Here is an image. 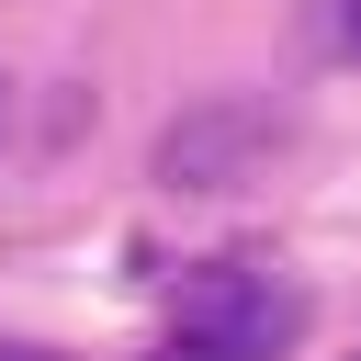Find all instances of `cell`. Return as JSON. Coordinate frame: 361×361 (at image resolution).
<instances>
[{
  "mask_svg": "<svg viewBox=\"0 0 361 361\" xmlns=\"http://www.w3.org/2000/svg\"><path fill=\"white\" fill-rule=\"evenodd\" d=\"M305 327H316L305 282L271 271V259H237V248H226V259H192V271H180L169 327H158L147 361H293Z\"/></svg>",
  "mask_w": 361,
  "mask_h": 361,
  "instance_id": "obj_1",
  "label": "cell"
},
{
  "mask_svg": "<svg viewBox=\"0 0 361 361\" xmlns=\"http://www.w3.org/2000/svg\"><path fill=\"white\" fill-rule=\"evenodd\" d=\"M282 135H293V124H282L259 90H203V102L158 135V180H169V192H237Z\"/></svg>",
  "mask_w": 361,
  "mask_h": 361,
  "instance_id": "obj_2",
  "label": "cell"
},
{
  "mask_svg": "<svg viewBox=\"0 0 361 361\" xmlns=\"http://www.w3.org/2000/svg\"><path fill=\"white\" fill-rule=\"evenodd\" d=\"M316 45L338 68H361V0H316Z\"/></svg>",
  "mask_w": 361,
  "mask_h": 361,
  "instance_id": "obj_3",
  "label": "cell"
},
{
  "mask_svg": "<svg viewBox=\"0 0 361 361\" xmlns=\"http://www.w3.org/2000/svg\"><path fill=\"white\" fill-rule=\"evenodd\" d=\"M0 361H56V350H34V338H0Z\"/></svg>",
  "mask_w": 361,
  "mask_h": 361,
  "instance_id": "obj_4",
  "label": "cell"
}]
</instances>
